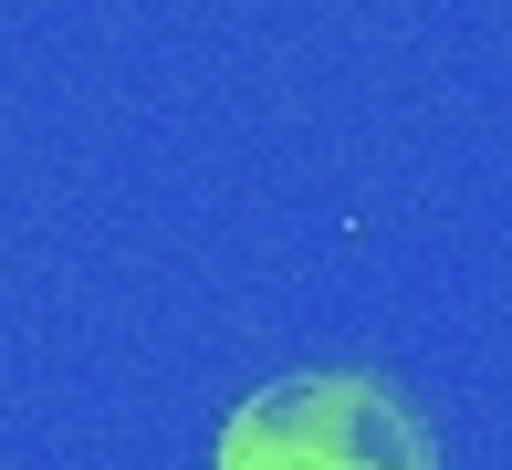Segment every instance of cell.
Instances as JSON below:
<instances>
[{
    "mask_svg": "<svg viewBox=\"0 0 512 470\" xmlns=\"http://www.w3.org/2000/svg\"><path fill=\"white\" fill-rule=\"evenodd\" d=\"M209 470H439L429 418L366 366H304L230 408Z\"/></svg>",
    "mask_w": 512,
    "mask_h": 470,
    "instance_id": "1",
    "label": "cell"
}]
</instances>
